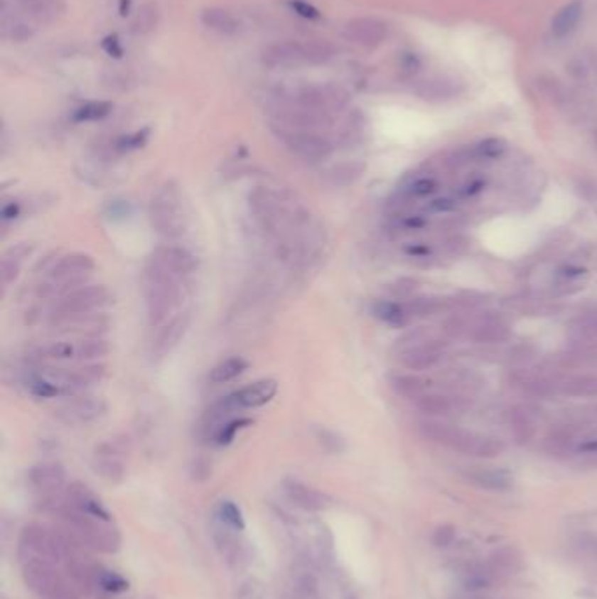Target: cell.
I'll return each instance as SVG.
<instances>
[{"label":"cell","instance_id":"1","mask_svg":"<svg viewBox=\"0 0 597 599\" xmlns=\"http://www.w3.org/2000/svg\"><path fill=\"white\" fill-rule=\"evenodd\" d=\"M186 281L147 261L144 270V296L151 328L163 326L183 300Z\"/></svg>","mask_w":597,"mask_h":599},{"label":"cell","instance_id":"2","mask_svg":"<svg viewBox=\"0 0 597 599\" xmlns=\"http://www.w3.org/2000/svg\"><path fill=\"white\" fill-rule=\"evenodd\" d=\"M149 221L158 235L163 239H179L188 232L190 214L183 191L173 180L161 184L149 202Z\"/></svg>","mask_w":597,"mask_h":599},{"label":"cell","instance_id":"3","mask_svg":"<svg viewBox=\"0 0 597 599\" xmlns=\"http://www.w3.org/2000/svg\"><path fill=\"white\" fill-rule=\"evenodd\" d=\"M21 571L30 590L49 599H77L75 585L56 570L55 563L39 557L21 556Z\"/></svg>","mask_w":597,"mask_h":599},{"label":"cell","instance_id":"4","mask_svg":"<svg viewBox=\"0 0 597 599\" xmlns=\"http://www.w3.org/2000/svg\"><path fill=\"white\" fill-rule=\"evenodd\" d=\"M95 269V261L92 256L82 252H72L56 259L46 270L44 284H41V293L48 296L65 295L72 289L79 288V284L90 277Z\"/></svg>","mask_w":597,"mask_h":599},{"label":"cell","instance_id":"5","mask_svg":"<svg viewBox=\"0 0 597 599\" xmlns=\"http://www.w3.org/2000/svg\"><path fill=\"white\" fill-rule=\"evenodd\" d=\"M65 521L75 529V533L90 545V547L100 550V552H116L121 545V536L116 527L111 526V522L102 521V519L93 517V515L85 514L77 510L70 503L63 507L62 510Z\"/></svg>","mask_w":597,"mask_h":599},{"label":"cell","instance_id":"6","mask_svg":"<svg viewBox=\"0 0 597 599\" xmlns=\"http://www.w3.org/2000/svg\"><path fill=\"white\" fill-rule=\"evenodd\" d=\"M39 377L49 380L60 389V394L75 396L81 391L95 386L105 377V365L85 363L81 367L72 368H44Z\"/></svg>","mask_w":597,"mask_h":599},{"label":"cell","instance_id":"7","mask_svg":"<svg viewBox=\"0 0 597 599\" xmlns=\"http://www.w3.org/2000/svg\"><path fill=\"white\" fill-rule=\"evenodd\" d=\"M274 130L286 149L305 161H321L333 153V144L312 130H293L284 126H275Z\"/></svg>","mask_w":597,"mask_h":599},{"label":"cell","instance_id":"8","mask_svg":"<svg viewBox=\"0 0 597 599\" xmlns=\"http://www.w3.org/2000/svg\"><path fill=\"white\" fill-rule=\"evenodd\" d=\"M111 303V293L105 286H79L58 298L51 315L93 314Z\"/></svg>","mask_w":597,"mask_h":599},{"label":"cell","instance_id":"9","mask_svg":"<svg viewBox=\"0 0 597 599\" xmlns=\"http://www.w3.org/2000/svg\"><path fill=\"white\" fill-rule=\"evenodd\" d=\"M20 554L28 557H39L58 564L65 556V545L55 533L39 524L23 527L20 536Z\"/></svg>","mask_w":597,"mask_h":599},{"label":"cell","instance_id":"10","mask_svg":"<svg viewBox=\"0 0 597 599\" xmlns=\"http://www.w3.org/2000/svg\"><path fill=\"white\" fill-rule=\"evenodd\" d=\"M105 412V403L95 396H70L69 401L55 409L56 419L65 424H88L100 419Z\"/></svg>","mask_w":597,"mask_h":599},{"label":"cell","instance_id":"11","mask_svg":"<svg viewBox=\"0 0 597 599\" xmlns=\"http://www.w3.org/2000/svg\"><path fill=\"white\" fill-rule=\"evenodd\" d=\"M149 263L156 265L158 269L165 272L176 275V277L188 279L196 270V259L190 251L181 246H161L153 251V254L147 259Z\"/></svg>","mask_w":597,"mask_h":599},{"label":"cell","instance_id":"12","mask_svg":"<svg viewBox=\"0 0 597 599\" xmlns=\"http://www.w3.org/2000/svg\"><path fill=\"white\" fill-rule=\"evenodd\" d=\"M448 447L463 452V454L477 455V458H496V455H500L505 450L501 440L493 438V436L478 435V433L473 431H464L461 428H456Z\"/></svg>","mask_w":597,"mask_h":599},{"label":"cell","instance_id":"13","mask_svg":"<svg viewBox=\"0 0 597 599\" xmlns=\"http://www.w3.org/2000/svg\"><path fill=\"white\" fill-rule=\"evenodd\" d=\"M190 323V312H181V314L168 319L163 326H160L156 338H154L153 345H151V356H153L154 360H161V357L168 356V354L181 344L184 335L188 333Z\"/></svg>","mask_w":597,"mask_h":599},{"label":"cell","instance_id":"14","mask_svg":"<svg viewBox=\"0 0 597 599\" xmlns=\"http://www.w3.org/2000/svg\"><path fill=\"white\" fill-rule=\"evenodd\" d=\"M342 33L350 43L365 48H375L382 44L387 37V25L377 18H354V20L347 21Z\"/></svg>","mask_w":597,"mask_h":599},{"label":"cell","instance_id":"15","mask_svg":"<svg viewBox=\"0 0 597 599\" xmlns=\"http://www.w3.org/2000/svg\"><path fill=\"white\" fill-rule=\"evenodd\" d=\"M282 491H284L286 498L294 504V507L301 508L305 512H324L331 507V498L324 492L317 491L311 485L303 484L294 478H287L282 484Z\"/></svg>","mask_w":597,"mask_h":599},{"label":"cell","instance_id":"16","mask_svg":"<svg viewBox=\"0 0 597 599\" xmlns=\"http://www.w3.org/2000/svg\"><path fill=\"white\" fill-rule=\"evenodd\" d=\"M277 380L274 379H263L258 380V382L251 384V386H245L242 389L235 391V393L228 394L226 399H228L230 405L235 410L239 409H258V406L267 405L274 399L275 394H277Z\"/></svg>","mask_w":597,"mask_h":599},{"label":"cell","instance_id":"17","mask_svg":"<svg viewBox=\"0 0 597 599\" xmlns=\"http://www.w3.org/2000/svg\"><path fill=\"white\" fill-rule=\"evenodd\" d=\"M262 62L270 69H294L307 63L305 46L293 41L267 46L262 53Z\"/></svg>","mask_w":597,"mask_h":599},{"label":"cell","instance_id":"18","mask_svg":"<svg viewBox=\"0 0 597 599\" xmlns=\"http://www.w3.org/2000/svg\"><path fill=\"white\" fill-rule=\"evenodd\" d=\"M123 447L118 442H105L97 447L95 458H93V470L100 475L104 480L118 484L124 478V465L121 461Z\"/></svg>","mask_w":597,"mask_h":599},{"label":"cell","instance_id":"19","mask_svg":"<svg viewBox=\"0 0 597 599\" xmlns=\"http://www.w3.org/2000/svg\"><path fill=\"white\" fill-rule=\"evenodd\" d=\"M414 92L419 99L440 104V102L456 99L463 92V85L457 79L448 77V75H433V77L419 81Z\"/></svg>","mask_w":597,"mask_h":599},{"label":"cell","instance_id":"20","mask_svg":"<svg viewBox=\"0 0 597 599\" xmlns=\"http://www.w3.org/2000/svg\"><path fill=\"white\" fill-rule=\"evenodd\" d=\"M443 356V345L438 340H428L399 352V361L408 370H428Z\"/></svg>","mask_w":597,"mask_h":599},{"label":"cell","instance_id":"21","mask_svg":"<svg viewBox=\"0 0 597 599\" xmlns=\"http://www.w3.org/2000/svg\"><path fill=\"white\" fill-rule=\"evenodd\" d=\"M28 480L36 491L55 496L65 485V470L58 463H41L30 470Z\"/></svg>","mask_w":597,"mask_h":599},{"label":"cell","instance_id":"22","mask_svg":"<svg viewBox=\"0 0 597 599\" xmlns=\"http://www.w3.org/2000/svg\"><path fill=\"white\" fill-rule=\"evenodd\" d=\"M69 501L74 504L77 510L85 512V514L93 515V517L102 519V521L111 522V514L107 512V508L102 504V501L90 491V487H86L85 484H79V482H74V484L69 487Z\"/></svg>","mask_w":597,"mask_h":599},{"label":"cell","instance_id":"23","mask_svg":"<svg viewBox=\"0 0 597 599\" xmlns=\"http://www.w3.org/2000/svg\"><path fill=\"white\" fill-rule=\"evenodd\" d=\"M32 251L33 247L28 244H16L4 252L2 261H0V281H2L4 289L9 288L16 281L21 270V263L32 254Z\"/></svg>","mask_w":597,"mask_h":599},{"label":"cell","instance_id":"24","mask_svg":"<svg viewBox=\"0 0 597 599\" xmlns=\"http://www.w3.org/2000/svg\"><path fill=\"white\" fill-rule=\"evenodd\" d=\"M581 14H583V2L581 0H571L566 6H562L555 13V16L552 18V33H554V37H557V39L568 37L576 28V25L580 23Z\"/></svg>","mask_w":597,"mask_h":599},{"label":"cell","instance_id":"25","mask_svg":"<svg viewBox=\"0 0 597 599\" xmlns=\"http://www.w3.org/2000/svg\"><path fill=\"white\" fill-rule=\"evenodd\" d=\"M200 20H202L203 26H207L215 33H221V36H233V33L239 32L237 18L222 7H207L200 14Z\"/></svg>","mask_w":597,"mask_h":599},{"label":"cell","instance_id":"26","mask_svg":"<svg viewBox=\"0 0 597 599\" xmlns=\"http://www.w3.org/2000/svg\"><path fill=\"white\" fill-rule=\"evenodd\" d=\"M510 335H512L510 326L496 318L483 319L471 331V338L478 344H501L508 340Z\"/></svg>","mask_w":597,"mask_h":599},{"label":"cell","instance_id":"27","mask_svg":"<svg viewBox=\"0 0 597 599\" xmlns=\"http://www.w3.org/2000/svg\"><path fill=\"white\" fill-rule=\"evenodd\" d=\"M506 424H508L510 433L515 438L517 443H527L534 436V423H532L531 416L526 410L519 409V406H512L506 410L505 414Z\"/></svg>","mask_w":597,"mask_h":599},{"label":"cell","instance_id":"28","mask_svg":"<svg viewBox=\"0 0 597 599\" xmlns=\"http://www.w3.org/2000/svg\"><path fill=\"white\" fill-rule=\"evenodd\" d=\"M470 480H473L475 484L480 485V487L490 489V491H505V489L512 487L513 480L512 475H510L506 470L500 468H478L471 470L468 473Z\"/></svg>","mask_w":597,"mask_h":599},{"label":"cell","instance_id":"29","mask_svg":"<svg viewBox=\"0 0 597 599\" xmlns=\"http://www.w3.org/2000/svg\"><path fill=\"white\" fill-rule=\"evenodd\" d=\"M373 314L375 318H379L380 321L385 323L389 326L394 328H403L408 325L410 321V315L405 311V305H399L396 301L389 300H380L373 305Z\"/></svg>","mask_w":597,"mask_h":599},{"label":"cell","instance_id":"30","mask_svg":"<svg viewBox=\"0 0 597 599\" xmlns=\"http://www.w3.org/2000/svg\"><path fill=\"white\" fill-rule=\"evenodd\" d=\"M559 391L568 396H597V375H574L559 384Z\"/></svg>","mask_w":597,"mask_h":599},{"label":"cell","instance_id":"31","mask_svg":"<svg viewBox=\"0 0 597 599\" xmlns=\"http://www.w3.org/2000/svg\"><path fill=\"white\" fill-rule=\"evenodd\" d=\"M392 391L399 396L408 399H419L422 394H426V384L421 377L410 374H398L389 379Z\"/></svg>","mask_w":597,"mask_h":599},{"label":"cell","instance_id":"32","mask_svg":"<svg viewBox=\"0 0 597 599\" xmlns=\"http://www.w3.org/2000/svg\"><path fill=\"white\" fill-rule=\"evenodd\" d=\"M415 405L426 416H434V417H445L451 416L456 409L454 399L448 396H443V394H422L421 398L415 399Z\"/></svg>","mask_w":597,"mask_h":599},{"label":"cell","instance_id":"33","mask_svg":"<svg viewBox=\"0 0 597 599\" xmlns=\"http://www.w3.org/2000/svg\"><path fill=\"white\" fill-rule=\"evenodd\" d=\"M366 165L361 161H349V163H340L328 172V183L331 186H349L354 184L365 172Z\"/></svg>","mask_w":597,"mask_h":599},{"label":"cell","instance_id":"34","mask_svg":"<svg viewBox=\"0 0 597 599\" xmlns=\"http://www.w3.org/2000/svg\"><path fill=\"white\" fill-rule=\"evenodd\" d=\"M247 367L249 365L244 357H240V356L230 357V360H225L222 363H219L217 367L213 368L209 379H210V382H214V384L230 382V380L237 379V377H240L242 374H244V372L247 370Z\"/></svg>","mask_w":597,"mask_h":599},{"label":"cell","instance_id":"35","mask_svg":"<svg viewBox=\"0 0 597 599\" xmlns=\"http://www.w3.org/2000/svg\"><path fill=\"white\" fill-rule=\"evenodd\" d=\"M158 7L154 4H144L141 9L135 14L134 21H131V32L137 36H146V33L153 32L158 25Z\"/></svg>","mask_w":597,"mask_h":599},{"label":"cell","instance_id":"36","mask_svg":"<svg viewBox=\"0 0 597 599\" xmlns=\"http://www.w3.org/2000/svg\"><path fill=\"white\" fill-rule=\"evenodd\" d=\"M441 303L443 301L434 298V296H415V298L407 301L405 311L410 318H431L440 311Z\"/></svg>","mask_w":597,"mask_h":599},{"label":"cell","instance_id":"37","mask_svg":"<svg viewBox=\"0 0 597 599\" xmlns=\"http://www.w3.org/2000/svg\"><path fill=\"white\" fill-rule=\"evenodd\" d=\"M112 111L111 102H90V104L82 105L77 109L74 114V122H100V119L107 118Z\"/></svg>","mask_w":597,"mask_h":599},{"label":"cell","instance_id":"38","mask_svg":"<svg viewBox=\"0 0 597 599\" xmlns=\"http://www.w3.org/2000/svg\"><path fill=\"white\" fill-rule=\"evenodd\" d=\"M217 517L219 521L222 522L226 527H230L232 531H244L245 529V521L242 517L240 508L237 507L233 501H221L217 507Z\"/></svg>","mask_w":597,"mask_h":599},{"label":"cell","instance_id":"39","mask_svg":"<svg viewBox=\"0 0 597 599\" xmlns=\"http://www.w3.org/2000/svg\"><path fill=\"white\" fill-rule=\"evenodd\" d=\"M95 582L97 585L100 587V589L107 590V593H112V594H119V593H124V590L128 589V582L127 578H123L119 573H116V571H111V570H102V568H97L95 570Z\"/></svg>","mask_w":597,"mask_h":599},{"label":"cell","instance_id":"40","mask_svg":"<svg viewBox=\"0 0 597 599\" xmlns=\"http://www.w3.org/2000/svg\"><path fill=\"white\" fill-rule=\"evenodd\" d=\"M506 141L501 137H489L478 142L471 151V156L480 158V160H496L505 154Z\"/></svg>","mask_w":597,"mask_h":599},{"label":"cell","instance_id":"41","mask_svg":"<svg viewBox=\"0 0 597 599\" xmlns=\"http://www.w3.org/2000/svg\"><path fill=\"white\" fill-rule=\"evenodd\" d=\"M307 63H326L335 56V48L326 41H308L303 44Z\"/></svg>","mask_w":597,"mask_h":599},{"label":"cell","instance_id":"42","mask_svg":"<svg viewBox=\"0 0 597 599\" xmlns=\"http://www.w3.org/2000/svg\"><path fill=\"white\" fill-rule=\"evenodd\" d=\"M252 424V419H247V417H242V419H230L228 423H225L219 428V431L215 433L214 442L217 446H230V443L235 440L237 433L242 431L244 428Z\"/></svg>","mask_w":597,"mask_h":599},{"label":"cell","instance_id":"43","mask_svg":"<svg viewBox=\"0 0 597 599\" xmlns=\"http://www.w3.org/2000/svg\"><path fill=\"white\" fill-rule=\"evenodd\" d=\"M438 190V180L433 177H421L408 186V195L415 198H424Z\"/></svg>","mask_w":597,"mask_h":599},{"label":"cell","instance_id":"44","mask_svg":"<svg viewBox=\"0 0 597 599\" xmlns=\"http://www.w3.org/2000/svg\"><path fill=\"white\" fill-rule=\"evenodd\" d=\"M317 440H319L324 449L328 452H333V454H338V452L345 449V442H343L342 436L336 435L335 431H330V429H317Z\"/></svg>","mask_w":597,"mask_h":599},{"label":"cell","instance_id":"45","mask_svg":"<svg viewBox=\"0 0 597 599\" xmlns=\"http://www.w3.org/2000/svg\"><path fill=\"white\" fill-rule=\"evenodd\" d=\"M429 338V330L428 328H415V330L408 331V333L403 335L398 340V347L402 350L414 347V345L422 344V342H428Z\"/></svg>","mask_w":597,"mask_h":599},{"label":"cell","instance_id":"46","mask_svg":"<svg viewBox=\"0 0 597 599\" xmlns=\"http://www.w3.org/2000/svg\"><path fill=\"white\" fill-rule=\"evenodd\" d=\"M574 331L583 337L597 338V312H591L574 321Z\"/></svg>","mask_w":597,"mask_h":599},{"label":"cell","instance_id":"47","mask_svg":"<svg viewBox=\"0 0 597 599\" xmlns=\"http://www.w3.org/2000/svg\"><path fill=\"white\" fill-rule=\"evenodd\" d=\"M574 188L580 193V197H583L587 202L597 203V179L594 177H580L574 183Z\"/></svg>","mask_w":597,"mask_h":599},{"label":"cell","instance_id":"48","mask_svg":"<svg viewBox=\"0 0 597 599\" xmlns=\"http://www.w3.org/2000/svg\"><path fill=\"white\" fill-rule=\"evenodd\" d=\"M445 249H447L448 254L461 256L470 249V240L463 235H454V237H451V239H447V242H445Z\"/></svg>","mask_w":597,"mask_h":599},{"label":"cell","instance_id":"49","mask_svg":"<svg viewBox=\"0 0 597 599\" xmlns=\"http://www.w3.org/2000/svg\"><path fill=\"white\" fill-rule=\"evenodd\" d=\"M454 538H456V527L447 524V526L438 527L436 533H434V536H433V541H434V545H438V547H448V545L454 541Z\"/></svg>","mask_w":597,"mask_h":599},{"label":"cell","instance_id":"50","mask_svg":"<svg viewBox=\"0 0 597 599\" xmlns=\"http://www.w3.org/2000/svg\"><path fill=\"white\" fill-rule=\"evenodd\" d=\"M147 139V130H142V131H137V134L134 135H128V137H123L121 139V142L118 144V148L121 151H130V149H137L141 148V146L146 142Z\"/></svg>","mask_w":597,"mask_h":599},{"label":"cell","instance_id":"51","mask_svg":"<svg viewBox=\"0 0 597 599\" xmlns=\"http://www.w3.org/2000/svg\"><path fill=\"white\" fill-rule=\"evenodd\" d=\"M415 289H417V282L408 277L399 279V281H396L394 286H392V293H394L396 296H410Z\"/></svg>","mask_w":597,"mask_h":599},{"label":"cell","instance_id":"52","mask_svg":"<svg viewBox=\"0 0 597 599\" xmlns=\"http://www.w3.org/2000/svg\"><path fill=\"white\" fill-rule=\"evenodd\" d=\"M289 6L293 7L294 13H298V14H300V16L311 18V20H313V18H319V11H317L313 6H311V4L301 2V0H293V2H291Z\"/></svg>","mask_w":597,"mask_h":599},{"label":"cell","instance_id":"53","mask_svg":"<svg viewBox=\"0 0 597 599\" xmlns=\"http://www.w3.org/2000/svg\"><path fill=\"white\" fill-rule=\"evenodd\" d=\"M25 4L26 9L32 11L37 16H43L51 11V0H21Z\"/></svg>","mask_w":597,"mask_h":599},{"label":"cell","instance_id":"54","mask_svg":"<svg viewBox=\"0 0 597 599\" xmlns=\"http://www.w3.org/2000/svg\"><path fill=\"white\" fill-rule=\"evenodd\" d=\"M510 356L508 360L512 361V363H524V361L531 360L532 357V350L526 347V345H519V347H513L510 350Z\"/></svg>","mask_w":597,"mask_h":599},{"label":"cell","instance_id":"55","mask_svg":"<svg viewBox=\"0 0 597 599\" xmlns=\"http://www.w3.org/2000/svg\"><path fill=\"white\" fill-rule=\"evenodd\" d=\"M20 212H21V207H20V203L18 202H7V203H4V207H2V220L4 221H11V220H16L18 216H20Z\"/></svg>","mask_w":597,"mask_h":599},{"label":"cell","instance_id":"56","mask_svg":"<svg viewBox=\"0 0 597 599\" xmlns=\"http://www.w3.org/2000/svg\"><path fill=\"white\" fill-rule=\"evenodd\" d=\"M431 210H436V212H448V210L456 209V200L452 198H436L431 202Z\"/></svg>","mask_w":597,"mask_h":599},{"label":"cell","instance_id":"57","mask_svg":"<svg viewBox=\"0 0 597 599\" xmlns=\"http://www.w3.org/2000/svg\"><path fill=\"white\" fill-rule=\"evenodd\" d=\"M104 48L109 53H111V55H114V56L121 55V48H119L118 39H116V37H109V39L104 43Z\"/></svg>","mask_w":597,"mask_h":599},{"label":"cell","instance_id":"58","mask_svg":"<svg viewBox=\"0 0 597 599\" xmlns=\"http://www.w3.org/2000/svg\"><path fill=\"white\" fill-rule=\"evenodd\" d=\"M482 188H483V180L482 179H473L471 183L466 184V190H464V193L473 195V193H477V191L482 190Z\"/></svg>","mask_w":597,"mask_h":599},{"label":"cell","instance_id":"59","mask_svg":"<svg viewBox=\"0 0 597 599\" xmlns=\"http://www.w3.org/2000/svg\"><path fill=\"white\" fill-rule=\"evenodd\" d=\"M468 589H482V587L487 585L485 578H482V576H471L470 580L466 582Z\"/></svg>","mask_w":597,"mask_h":599},{"label":"cell","instance_id":"60","mask_svg":"<svg viewBox=\"0 0 597 599\" xmlns=\"http://www.w3.org/2000/svg\"><path fill=\"white\" fill-rule=\"evenodd\" d=\"M581 452H588V454H597V440H588V442L581 443Z\"/></svg>","mask_w":597,"mask_h":599},{"label":"cell","instance_id":"61","mask_svg":"<svg viewBox=\"0 0 597 599\" xmlns=\"http://www.w3.org/2000/svg\"><path fill=\"white\" fill-rule=\"evenodd\" d=\"M583 274V270L581 269H573V266H569V269H564L561 270V275H564V277H578V275Z\"/></svg>","mask_w":597,"mask_h":599}]
</instances>
